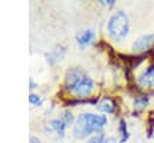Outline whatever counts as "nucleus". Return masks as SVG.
<instances>
[{"instance_id":"nucleus-1","label":"nucleus","mask_w":154,"mask_h":143,"mask_svg":"<svg viewBox=\"0 0 154 143\" xmlns=\"http://www.w3.org/2000/svg\"><path fill=\"white\" fill-rule=\"evenodd\" d=\"M107 124V118L105 115H97L93 113H82L78 115L72 133L77 138H84L91 133L100 132Z\"/></svg>"},{"instance_id":"nucleus-2","label":"nucleus","mask_w":154,"mask_h":143,"mask_svg":"<svg viewBox=\"0 0 154 143\" xmlns=\"http://www.w3.org/2000/svg\"><path fill=\"white\" fill-rule=\"evenodd\" d=\"M107 31L112 40L120 41L123 40L129 31V18L125 12L117 11L112 14L107 24Z\"/></svg>"},{"instance_id":"nucleus-3","label":"nucleus","mask_w":154,"mask_h":143,"mask_svg":"<svg viewBox=\"0 0 154 143\" xmlns=\"http://www.w3.org/2000/svg\"><path fill=\"white\" fill-rule=\"evenodd\" d=\"M93 88H94L93 81H91L88 76H84V77L77 83V85L75 87V89L72 90V93H73L78 99H84V97H88V96L91 94Z\"/></svg>"},{"instance_id":"nucleus-4","label":"nucleus","mask_w":154,"mask_h":143,"mask_svg":"<svg viewBox=\"0 0 154 143\" xmlns=\"http://www.w3.org/2000/svg\"><path fill=\"white\" fill-rule=\"evenodd\" d=\"M84 76H85V73H84L81 68L75 67V68L69 70V71L66 72V75H65V87H66V89L70 90V91H72V90L75 89V87L77 85V83H78Z\"/></svg>"},{"instance_id":"nucleus-5","label":"nucleus","mask_w":154,"mask_h":143,"mask_svg":"<svg viewBox=\"0 0 154 143\" xmlns=\"http://www.w3.org/2000/svg\"><path fill=\"white\" fill-rule=\"evenodd\" d=\"M153 46H154V34L140 37L137 41L134 42L132 49L135 52H143V50H149Z\"/></svg>"},{"instance_id":"nucleus-6","label":"nucleus","mask_w":154,"mask_h":143,"mask_svg":"<svg viewBox=\"0 0 154 143\" xmlns=\"http://www.w3.org/2000/svg\"><path fill=\"white\" fill-rule=\"evenodd\" d=\"M138 83L142 87H153L154 85V66H149L143 71V73L138 77Z\"/></svg>"},{"instance_id":"nucleus-7","label":"nucleus","mask_w":154,"mask_h":143,"mask_svg":"<svg viewBox=\"0 0 154 143\" xmlns=\"http://www.w3.org/2000/svg\"><path fill=\"white\" fill-rule=\"evenodd\" d=\"M93 38H94V32L91 30H85L77 37V42L81 47H85L87 44H89L91 42Z\"/></svg>"},{"instance_id":"nucleus-8","label":"nucleus","mask_w":154,"mask_h":143,"mask_svg":"<svg viewBox=\"0 0 154 143\" xmlns=\"http://www.w3.org/2000/svg\"><path fill=\"white\" fill-rule=\"evenodd\" d=\"M51 126H52V129L59 135V136H64V133H65V129H66V124H65V121L61 119V118H58V119H54V120H52V123H51Z\"/></svg>"},{"instance_id":"nucleus-9","label":"nucleus","mask_w":154,"mask_h":143,"mask_svg":"<svg viewBox=\"0 0 154 143\" xmlns=\"http://www.w3.org/2000/svg\"><path fill=\"white\" fill-rule=\"evenodd\" d=\"M99 109L102 111V112H105V113L111 114V113L114 112V102H113L109 97H105V99L100 102V105H99Z\"/></svg>"},{"instance_id":"nucleus-10","label":"nucleus","mask_w":154,"mask_h":143,"mask_svg":"<svg viewBox=\"0 0 154 143\" xmlns=\"http://www.w3.org/2000/svg\"><path fill=\"white\" fill-rule=\"evenodd\" d=\"M63 54H64V49H63V47H61V46H57V47H55L54 49H52V52L47 55V56H48V61L53 62L54 60L60 59V58L63 56Z\"/></svg>"},{"instance_id":"nucleus-11","label":"nucleus","mask_w":154,"mask_h":143,"mask_svg":"<svg viewBox=\"0 0 154 143\" xmlns=\"http://www.w3.org/2000/svg\"><path fill=\"white\" fill-rule=\"evenodd\" d=\"M148 103V99L144 97V96H141V97H137L135 100V108L137 109H143Z\"/></svg>"},{"instance_id":"nucleus-12","label":"nucleus","mask_w":154,"mask_h":143,"mask_svg":"<svg viewBox=\"0 0 154 143\" xmlns=\"http://www.w3.org/2000/svg\"><path fill=\"white\" fill-rule=\"evenodd\" d=\"M119 131L122 135V143H123L128 138V130H126V124L124 120H120V123H119Z\"/></svg>"},{"instance_id":"nucleus-13","label":"nucleus","mask_w":154,"mask_h":143,"mask_svg":"<svg viewBox=\"0 0 154 143\" xmlns=\"http://www.w3.org/2000/svg\"><path fill=\"white\" fill-rule=\"evenodd\" d=\"M60 118L65 121L66 125H70V124H72V121H73V115H72V113H71L70 111H65V112L61 114Z\"/></svg>"},{"instance_id":"nucleus-14","label":"nucleus","mask_w":154,"mask_h":143,"mask_svg":"<svg viewBox=\"0 0 154 143\" xmlns=\"http://www.w3.org/2000/svg\"><path fill=\"white\" fill-rule=\"evenodd\" d=\"M103 142H105L103 135H102V133H99V135H96V136L89 138L88 142H85V143H103Z\"/></svg>"},{"instance_id":"nucleus-15","label":"nucleus","mask_w":154,"mask_h":143,"mask_svg":"<svg viewBox=\"0 0 154 143\" xmlns=\"http://www.w3.org/2000/svg\"><path fill=\"white\" fill-rule=\"evenodd\" d=\"M29 102L31 105H38V103H41V97L36 94H30L29 95Z\"/></svg>"},{"instance_id":"nucleus-16","label":"nucleus","mask_w":154,"mask_h":143,"mask_svg":"<svg viewBox=\"0 0 154 143\" xmlns=\"http://www.w3.org/2000/svg\"><path fill=\"white\" fill-rule=\"evenodd\" d=\"M29 143H41V141H40L37 137H35V136H31V137L29 138Z\"/></svg>"},{"instance_id":"nucleus-17","label":"nucleus","mask_w":154,"mask_h":143,"mask_svg":"<svg viewBox=\"0 0 154 143\" xmlns=\"http://www.w3.org/2000/svg\"><path fill=\"white\" fill-rule=\"evenodd\" d=\"M29 87H30V89H35V88H36V83H35L34 81L30 79V82H29Z\"/></svg>"},{"instance_id":"nucleus-18","label":"nucleus","mask_w":154,"mask_h":143,"mask_svg":"<svg viewBox=\"0 0 154 143\" xmlns=\"http://www.w3.org/2000/svg\"><path fill=\"white\" fill-rule=\"evenodd\" d=\"M103 143H109V142H108V141H105V142H103Z\"/></svg>"}]
</instances>
